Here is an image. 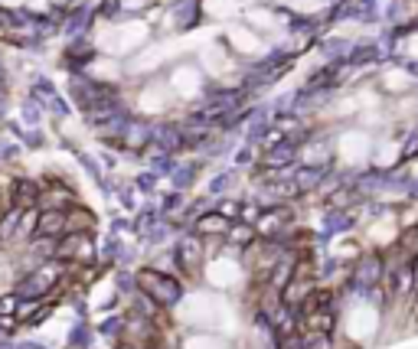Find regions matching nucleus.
Instances as JSON below:
<instances>
[{"label":"nucleus","instance_id":"obj_1","mask_svg":"<svg viewBox=\"0 0 418 349\" xmlns=\"http://www.w3.org/2000/svg\"><path fill=\"white\" fill-rule=\"evenodd\" d=\"M137 287L150 294V297L163 304V307H170L173 300L180 297V281L167 271H157V268H144V271H137Z\"/></svg>","mask_w":418,"mask_h":349},{"label":"nucleus","instance_id":"obj_2","mask_svg":"<svg viewBox=\"0 0 418 349\" xmlns=\"http://www.w3.org/2000/svg\"><path fill=\"white\" fill-rule=\"evenodd\" d=\"M206 255H209V251H206V245H203L199 238H183V242L177 245V262H180V268L193 271V275L203 268V258H206Z\"/></svg>","mask_w":418,"mask_h":349},{"label":"nucleus","instance_id":"obj_3","mask_svg":"<svg viewBox=\"0 0 418 349\" xmlns=\"http://www.w3.org/2000/svg\"><path fill=\"white\" fill-rule=\"evenodd\" d=\"M37 235H50V238L66 235V209H39Z\"/></svg>","mask_w":418,"mask_h":349},{"label":"nucleus","instance_id":"obj_4","mask_svg":"<svg viewBox=\"0 0 418 349\" xmlns=\"http://www.w3.org/2000/svg\"><path fill=\"white\" fill-rule=\"evenodd\" d=\"M95 215L88 209H66V232H92Z\"/></svg>","mask_w":418,"mask_h":349},{"label":"nucleus","instance_id":"obj_5","mask_svg":"<svg viewBox=\"0 0 418 349\" xmlns=\"http://www.w3.org/2000/svg\"><path fill=\"white\" fill-rule=\"evenodd\" d=\"M197 232H203V235H226L229 232V215H222V212L203 215V219H197Z\"/></svg>","mask_w":418,"mask_h":349},{"label":"nucleus","instance_id":"obj_6","mask_svg":"<svg viewBox=\"0 0 418 349\" xmlns=\"http://www.w3.org/2000/svg\"><path fill=\"white\" fill-rule=\"evenodd\" d=\"M26 206H13V209L0 212V242H10L17 235V225H20V215H23Z\"/></svg>","mask_w":418,"mask_h":349},{"label":"nucleus","instance_id":"obj_7","mask_svg":"<svg viewBox=\"0 0 418 349\" xmlns=\"http://www.w3.org/2000/svg\"><path fill=\"white\" fill-rule=\"evenodd\" d=\"M255 232H259L255 225L239 222V225H232V229L226 232V238H229V245H239V248H242V245H252V242H255Z\"/></svg>","mask_w":418,"mask_h":349},{"label":"nucleus","instance_id":"obj_8","mask_svg":"<svg viewBox=\"0 0 418 349\" xmlns=\"http://www.w3.org/2000/svg\"><path fill=\"white\" fill-rule=\"evenodd\" d=\"M20 294L13 290V294H7V297H0V313H17V307H20Z\"/></svg>","mask_w":418,"mask_h":349}]
</instances>
